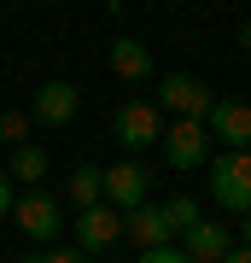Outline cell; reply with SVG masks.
Returning <instances> with one entry per match:
<instances>
[{"label":"cell","mask_w":251,"mask_h":263,"mask_svg":"<svg viewBox=\"0 0 251 263\" xmlns=\"http://www.w3.org/2000/svg\"><path fill=\"white\" fill-rule=\"evenodd\" d=\"M240 246H251V216H240Z\"/></svg>","instance_id":"7402d4cb"},{"label":"cell","mask_w":251,"mask_h":263,"mask_svg":"<svg viewBox=\"0 0 251 263\" xmlns=\"http://www.w3.org/2000/svg\"><path fill=\"white\" fill-rule=\"evenodd\" d=\"M164 111L152 100H129V105H117V117H111V135H117V146L123 152H146V146H164Z\"/></svg>","instance_id":"7a4b0ae2"},{"label":"cell","mask_w":251,"mask_h":263,"mask_svg":"<svg viewBox=\"0 0 251 263\" xmlns=\"http://www.w3.org/2000/svg\"><path fill=\"white\" fill-rule=\"evenodd\" d=\"M234 246H240V240H234V228H228V222H216V216H205V222H199L193 234L181 240V252L193 257V263H222Z\"/></svg>","instance_id":"30bf717a"},{"label":"cell","mask_w":251,"mask_h":263,"mask_svg":"<svg viewBox=\"0 0 251 263\" xmlns=\"http://www.w3.org/2000/svg\"><path fill=\"white\" fill-rule=\"evenodd\" d=\"M70 234H76V252H111V246L123 240V211H111V205H93V211H82V216H76V228H70Z\"/></svg>","instance_id":"9c48e42d"},{"label":"cell","mask_w":251,"mask_h":263,"mask_svg":"<svg viewBox=\"0 0 251 263\" xmlns=\"http://www.w3.org/2000/svg\"><path fill=\"white\" fill-rule=\"evenodd\" d=\"M240 47H245V53H251V18H245V24H240Z\"/></svg>","instance_id":"44dd1931"},{"label":"cell","mask_w":251,"mask_h":263,"mask_svg":"<svg viewBox=\"0 0 251 263\" xmlns=\"http://www.w3.org/2000/svg\"><path fill=\"white\" fill-rule=\"evenodd\" d=\"M47 164H53V158H47V146H41V141H24V146H12V181H18L24 193L47 181Z\"/></svg>","instance_id":"5bb4252c"},{"label":"cell","mask_w":251,"mask_h":263,"mask_svg":"<svg viewBox=\"0 0 251 263\" xmlns=\"http://www.w3.org/2000/svg\"><path fill=\"white\" fill-rule=\"evenodd\" d=\"M29 263H93V257H88V252H76V246H65V240H59V246H41V252L29 257Z\"/></svg>","instance_id":"e0dca14e"},{"label":"cell","mask_w":251,"mask_h":263,"mask_svg":"<svg viewBox=\"0 0 251 263\" xmlns=\"http://www.w3.org/2000/svg\"><path fill=\"white\" fill-rule=\"evenodd\" d=\"M105 205L123 211V216H134L140 205H152V170L140 164V158H123L105 170Z\"/></svg>","instance_id":"5b68a950"},{"label":"cell","mask_w":251,"mask_h":263,"mask_svg":"<svg viewBox=\"0 0 251 263\" xmlns=\"http://www.w3.org/2000/svg\"><path fill=\"white\" fill-rule=\"evenodd\" d=\"M210 105H216V94L199 76H164L158 82V111H176V123H205Z\"/></svg>","instance_id":"8992f818"},{"label":"cell","mask_w":251,"mask_h":263,"mask_svg":"<svg viewBox=\"0 0 251 263\" xmlns=\"http://www.w3.org/2000/svg\"><path fill=\"white\" fill-rule=\"evenodd\" d=\"M164 222H169V234H193L199 222H205V211H199V199L193 193H176V199H164Z\"/></svg>","instance_id":"9a60e30c"},{"label":"cell","mask_w":251,"mask_h":263,"mask_svg":"<svg viewBox=\"0 0 251 263\" xmlns=\"http://www.w3.org/2000/svg\"><path fill=\"white\" fill-rule=\"evenodd\" d=\"M210 199L228 216H251V152H216L210 158Z\"/></svg>","instance_id":"6da1fadb"},{"label":"cell","mask_w":251,"mask_h":263,"mask_svg":"<svg viewBox=\"0 0 251 263\" xmlns=\"http://www.w3.org/2000/svg\"><path fill=\"white\" fill-rule=\"evenodd\" d=\"M76 111H82V88L65 82V76H53V82H41L35 88V100H29V117L35 123H76Z\"/></svg>","instance_id":"ba28073f"},{"label":"cell","mask_w":251,"mask_h":263,"mask_svg":"<svg viewBox=\"0 0 251 263\" xmlns=\"http://www.w3.org/2000/svg\"><path fill=\"white\" fill-rule=\"evenodd\" d=\"M65 199L76 205V216H82V211H93V205H105V170H100V164H76V170H70Z\"/></svg>","instance_id":"4fadbf2b"},{"label":"cell","mask_w":251,"mask_h":263,"mask_svg":"<svg viewBox=\"0 0 251 263\" xmlns=\"http://www.w3.org/2000/svg\"><path fill=\"white\" fill-rule=\"evenodd\" d=\"M0 141L24 146V141H29V111H12V105H0Z\"/></svg>","instance_id":"2e32d148"},{"label":"cell","mask_w":251,"mask_h":263,"mask_svg":"<svg viewBox=\"0 0 251 263\" xmlns=\"http://www.w3.org/2000/svg\"><path fill=\"white\" fill-rule=\"evenodd\" d=\"M12 222H18L35 246H59V240H65V205H59L47 187L18 193V211H12Z\"/></svg>","instance_id":"3957f363"},{"label":"cell","mask_w":251,"mask_h":263,"mask_svg":"<svg viewBox=\"0 0 251 263\" xmlns=\"http://www.w3.org/2000/svg\"><path fill=\"white\" fill-rule=\"evenodd\" d=\"M111 70L123 76V82H146L152 76V47L140 35H117L111 41Z\"/></svg>","instance_id":"7c38bea8"},{"label":"cell","mask_w":251,"mask_h":263,"mask_svg":"<svg viewBox=\"0 0 251 263\" xmlns=\"http://www.w3.org/2000/svg\"><path fill=\"white\" fill-rule=\"evenodd\" d=\"M123 234H129L140 252H158V246H176V234H169L164 222V205H140L134 216H123Z\"/></svg>","instance_id":"8fae6325"},{"label":"cell","mask_w":251,"mask_h":263,"mask_svg":"<svg viewBox=\"0 0 251 263\" xmlns=\"http://www.w3.org/2000/svg\"><path fill=\"white\" fill-rule=\"evenodd\" d=\"M18 211V181H12V170H0V222Z\"/></svg>","instance_id":"ac0fdd59"},{"label":"cell","mask_w":251,"mask_h":263,"mask_svg":"<svg viewBox=\"0 0 251 263\" xmlns=\"http://www.w3.org/2000/svg\"><path fill=\"white\" fill-rule=\"evenodd\" d=\"M205 129H210V141L222 146V152H251V105H245V100H222V94H216L210 117H205Z\"/></svg>","instance_id":"52a82bcc"},{"label":"cell","mask_w":251,"mask_h":263,"mask_svg":"<svg viewBox=\"0 0 251 263\" xmlns=\"http://www.w3.org/2000/svg\"><path fill=\"white\" fill-rule=\"evenodd\" d=\"M158 152H164V164H169V170H210L216 141H210L205 123H169Z\"/></svg>","instance_id":"277c9868"},{"label":"cell","mask_w":251,"mask_h":263,"mask_svg":"<svg viewBox=\"0 0 251 263\" xmlns=\"http://www.w3.org/2000/svg\"><path fill=\"white\" fill-rule=\"evenodd\" d=\"M222 263H251V246H234V252H228Z\"/></svg>","instance_id":"ffe728a7"},{"label":"cell","mask_w":251,"mask_h":263,"mask_svg":"<svg viewBox=\"0 0 251 263\" xmlns=\"http://www.w3.org/2000/svg\"><path fill=\"white\" fill-rule=\"evenodd\" d=\"M140 263H193L181 246H158V252H140Z\"/></svg>","instance_id":"d6986e66"}]
</instances>
